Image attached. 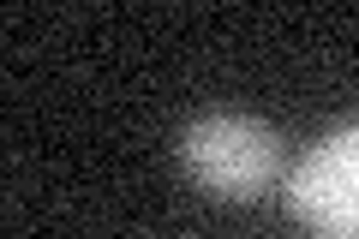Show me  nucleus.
Here are the masks:
<instances>
[{"instance_id": "1", "label": "nucleus", "mask_w": 359, "mask_h": 239, "mask_svg": "<svg viewBox=\"0 0 359 239\" xmlns=\"http://www.w3.org/2000/svg\"><path fill=\"white\" fill-rule=\"evenodd\" d=\"M180 168L222 203H252L282 179V138L252 114H204L180 138Z\"/></svg>"}, {"instance_id": "2", "label": "nucleus", "mask_w": 359, "mask_h": 239, "mask_svg": "<svg viewBox=\"0 0 359 239\" xmlns=\"http://www.w3.org/2000/svg\"><path fill=\"white\" fill-rule=\"evenodd\" d=\"M287 210L318 239H359V126H341L287 174Z\"/></svg>"}]
</instances>
